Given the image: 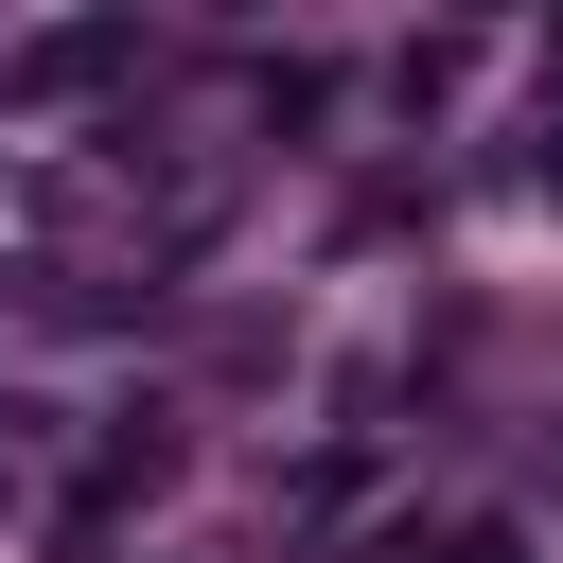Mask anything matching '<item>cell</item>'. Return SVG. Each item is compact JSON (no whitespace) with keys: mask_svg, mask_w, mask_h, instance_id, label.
Instances as JSON below:
<instances>
[{"mask_svg":"<svg viewBox=\"0 0 563 563\" xmlns=\"http://www.w3.org/2000/svg\"><path fill=\"white\" fill-rule=\"evenodd\" d=\"M141 70V35L123 18H70V35H18L0 53V106H88V88H123Z\"/></svg>","mask_w":563,"mask_h":563,"instance_id":"obj_1","label":"cell"},{"mask_svg":"<svg viewBox=\"0 0 563 563\" xmlns=\"http://www.w3.org/2000/svg\"><path fill=\"white\" fill-rule=\"evenodd\" d=\"M158 475H176V440H158V422H123V440H106V457H88V475H70V510H88V528H106V510H141V493H158Z\"/></svg>","mask_w":563,"mask_h":563,"instance_id":"obj_2","label":"cell"},{"mask_svg":"<svg viewBox=\"0 0 563 563\" xmlns=\"http://www.w3.org/2000/svg\"><path fill=\"white\" fill-rule=\"evenodd\" d=\"M422 563H528V528H510V510H475V528H440Z\"/></svg>","mask_w":563,"mask_h":563,"instance_id":"obj_3","label":"cell"},{"mask_svg":"<svg viewBox=\"0 0 563 563\" xmlns=\"http://www.w3.org/2000/svg\"><path fill=\"white\" fill-rule=\"evenodd\" d=\"M528 176H545V194H563V123H545V158H528Z\"/></svg>","mask_w":563,"mask_h":563,"instance_id":"obj_4","label":"cell"}]
</instances>
